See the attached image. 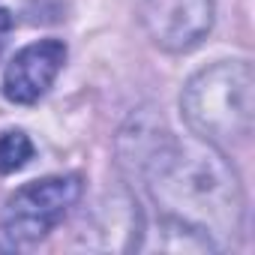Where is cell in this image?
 Segmentation results:
<instances>
[{"label": "cell", "instance_id": "obj_2", "mask_svg": "<svg viewBox=\"0 0 255 255\" xmlns=\"http://www.w3.org/2000/svg\"><path fill=\"white\" fill-rule=\"evenodd\" d=\"M183 114L207 141H246L255 114V78L243 60H222L198 72L183 90Z\"/></svg>", "mask_w": 255, "mask_h": 255}, {"label": "cell", "instance_id": "obj_7", "mask_svg": "<svg viewBox=\"0 0 255 255\" xmlns=\"http://www.w3.org/2000/svg\"><path fill=\"white\" fill-rule=\"evenodd\" d=\"M9 30H12V15H9L6 9H0V48L6 45V36H9Z\"/></svg>", "mask_w": 255, "mask_h": 255}, {"label": "cell", "instance_id": "obj_4", "mask_svg": "<svg viewBox=\"0 0 255 255\" xmlns=\"http://www.w3.org/2000/svg\"><path fill=\"white\" fill-rule=\"evenodd\" d=\"M144 24L150 36L168 48H192L213 24L210 0H144Z\"/></svg>", "mask_w": 255, "mask_h": 255}, {"label": "cell", "instance_id": "obj_6", "mask_svg": "<svg viewBox=\"0 0 255 255\" xmlns=\"http://www.w3.org/2000/svg\"><path fill=\"white\" fill-rule=\"evenodd\" d=\"M30 156H33V144L24 132L12 129V132L0 135V174H12L24 168Z\"/></svg>", "mask_w": 255, "mask_h": 255}, {"label": "cell", "instance_id": "obj_1", "mask_svg": "<svg viewBox=\"0 0 255 255\" xmlns=\"http://www.w3.org/2000/svg\"><path fill=\"white\" fill-rule=\"evenodd\" d=\"M150 186L156 201L195 231H234L240 222L234 171L207 144L174 141L171 150L156 153Z\"/></svg>", "mask_w": 255, "mask_h": 255}, {"label": "cell", "instance_id": "obj_5", "mask_svg": "<svg viewBox=\"0 0 255 255\" xmlns=\"http://www.w3.org/2000/svg\"><path fill=\"white\" fill-rule=\"evenodd\" d=\"M66 60V45L60 39H42L15 54L3 72V96L15 105H33L57 78Z\"/></svg>", "mask_w": 255, "mask_h": 255}, {"label": "cell", "instance_id": "obj_3", "mask_svg": "<svg viewBox=\"0 0 255 255\" xmlns=\"http://www.w3.org/2000/svg\"><path fill=\"white\" fill-rule=\"evenodd\" d=\"M81 195V177L66 174V177H45L21 186L3 210V231L15 243H33L45 237L63 216L66 210L78 201Z\"/></svg>", "mask_w": 255, "mask_h": 255}]
</instances>
